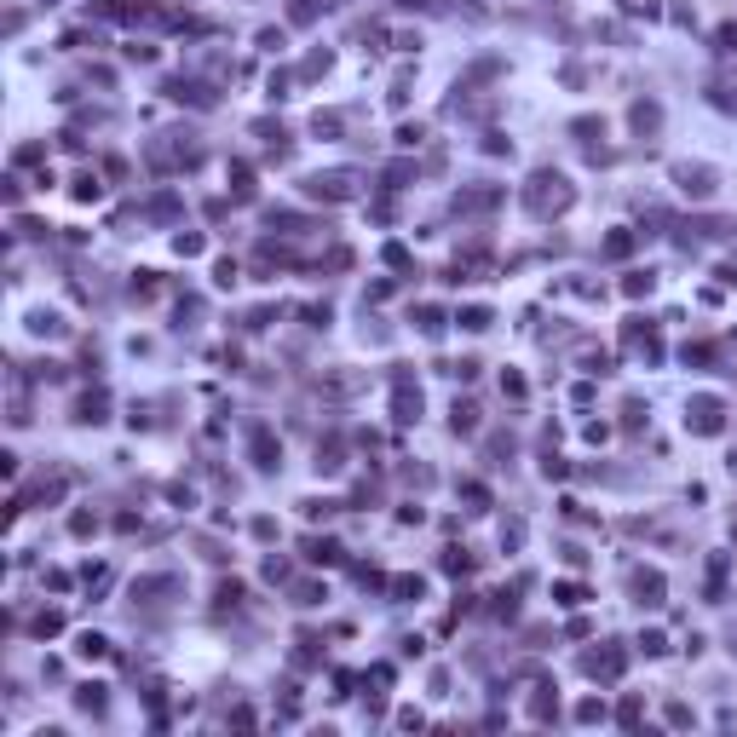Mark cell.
<instances>
[{"label":"cell","instance_id":"cell-1","mask_svg":"<svg viewBox=\"0 0 737 737\" xmlns=\"http://www.w3.org/2000/svg\"><path fill=\"white\" fill-rule=\"evenodd\" d=\"M628 248H634V236H622V231H616L611 242H605V254H611V259H622V254H628Z\"/></svg>","mask_w":737,"mask_h":737}]
</instances>
